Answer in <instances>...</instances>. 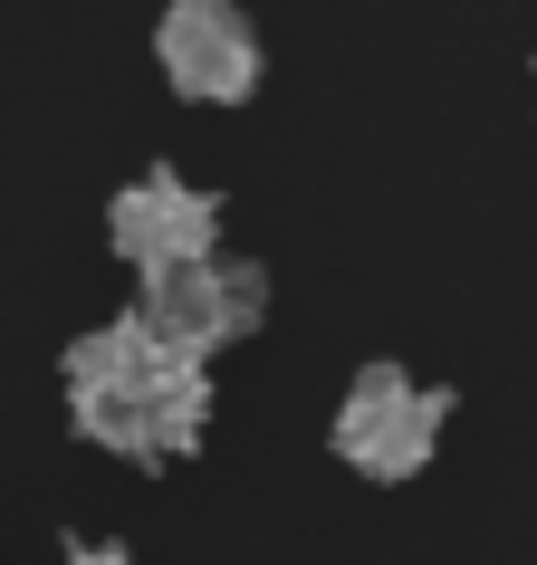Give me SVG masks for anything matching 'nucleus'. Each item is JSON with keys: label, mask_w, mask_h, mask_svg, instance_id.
Wrapping results in <instances>:
<instances>
[{"label": "nucleus", "mask_w": 537, "mask_h": 565, "mask_svg": "<svg viewBox=\"0 0 537 565\" xmlns=\"http://www.w3.org/2000/svg\"><path fill=\"white\" fill-rule=\"evenodd\" d=\"M67 565H135L125 546H67Z\"/></svg>", "instance_id": "6e6552de"}, {"label": "nucleus", "mask_w": 537, "mask_h": 565, "mask_svg": "<svg viewBox=\"0 0 537 565\" xmlns=\"http://www.w3.org/2000/svg\"><path fill=\"white\" fill-rule=\"evenodd\" d=\"M202 422H211V374L202 364H154V384H145V450L164 460V450H192L202 441Z\"/></svg>", "instance_id": "423d86ee"}, {"label": "nucleus", "mask_w": 537, "mask_h": 565, "mask_svg": "<svg viewBox=\"0 0 537 565\" xmlns=\"http://www.w3.org/2000/svg\"><path fill=\"white\" fill-rule=\"evenodd\" d=\"M211 278H221V327H231V335H250V327L268 317V278H260L250 259H240V268H211Z\"/></svg>", "instance_id": "0eeeda50"}, {"label": "nucleus", "mask_w": 537, "mask_h": 565, "mask_svg": "<svg viewBox=\"0 0 537 565\" xmlns=\"http://www.w3.org/2000/svg\"><path fill=\"white\" fill-rule=\"evenodd\" d=\"M154 49H164V77L192 106H240V96L260 87V30L240 20L231 0H173Z\"/></svg>", "instance_id": "7ed1b4c3"}, {"label": "nucleus", "mask_w": 537, "mask_h": 565, "mask_svg": "<svg viewBox=\"0 0 537 565\" xmlns=\"http://www.w3.org/2000/svg\"><path fill=\"white\" fill-rule=\"evenodd\" d=\"M442 393H422L403 364H365L356 384H346V403H336V460L365 479H413L422 460H432V441H442Z\"/></svg>", "instance_id": "f257e3e1"}, {"label": "nucleus", "mask_w": 537, "mask_h": 565, "mask_svg": "<svg viewBox=\"0 0 537 565\" xmlns=\"http://www.w3.org/2000/svg\"><path fill=\"white\" fill-rule=\"evenodd\" d=\"M106 231H116V259H135L145 278H164V268H211L221 202H211L202 182H182V173H145V182L116 192Z\"/></svg>", "instance_id": "f03ea898"}, {"label": "nucleus", "mask_w": 537, "mask_h": 565, "mask_svg": "<svg viewBox=\"0 0 537 565\" xmlns=\"http://www.w3.org/2000/svg\"><path fill=\"white\" fill-rule=\"evenodd\" d=\"M154 364H164V345L145 335V317H106L96 335L67 345V393H145Z\"/></svg>", "instance_id": "39448f33"}, {"label": "nucleus", "mask_w": 537, "mask_h": 565, "mask_svg": "<svg viewBox=\"0 0 537 565\" xmlns=\"http://www.w3.org/2000/svg\"><path fill=\"white\" fill-rule=\"evenodd\" d=\"M145 335L164 345L173 364H202L211 345H231V327H221V278L211 268H164V278H145Z\"/></svg>", "instance_id": "20e7f679"}]
</instances>
